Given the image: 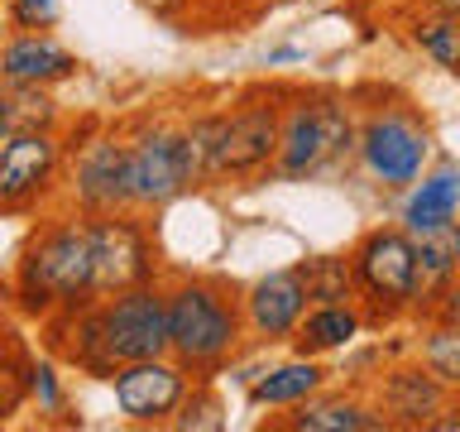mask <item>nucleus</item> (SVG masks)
Wrapping results in <instances>:
<instances>
[{"label": "nucleus", "mask_w": 460, "mask_h": 432, "mask_svg": "<svg viewBox=\"0 0 460 432\" xmlns=\"http://www.w3.org/2000/svg\"><path fill=\"white\" fill-rule=\"evenodd\" d=\"M331 380V370L322 365V356H293L283 365H269V370H254L244 380V399L254 409H269V413H288L297 403H307L312 394H322Z\"/></svg>", "instance_id": "nucleus-18"}, {"label": "nucleus", "mask_w": 460, "mask_h": 432, "mask_svg": "<svg viewBox=\"0 0 460 432\" xmlns=\"http://www.w3.org/2000/svg\"><path fill=\"white\" fill-rule=\"evenodd\" d=\"M297 269L307 279L312 302H359L350 255H312V259H297Z\"/></svg>", "instance_id": "nucleus-25"}, {"label": "nucleus", "mask_w": 460, "mask_h": 432, "mask_svg": "<svg viewBox=\"0 0 460 432\" xmlns=\"http://www.w3.org/2000/svg\"><path fill=\"white\" fill-rule=\"evenodd\" d=\"M350 269L369 327H394L417 308V240L408 226H369L350 245Z\"/></svg>", "instance_id": "nucleus-5"}, {"label": "nucleus", "mask_w": 460, "mask_h": 432, "mask_svg": "<svg viewBox=\"0 0 460 432\" xmlns=\"http://www.w3.org/2000/svg\"><path fill=\"white\" fill-rule=\"evenodd\" d=\"M408 39H412V49H422L437 68L460 77V14L427 0V5L408 10Z\"/></svg>", "instance_id": "nucleus-23"}, {"label": "nucleus", "mask_w": 460, "mask_h": 432, "mask_svg": "<svg viewBox=\"0 0 460 432\" xmlns=\"http://www.w3.org/2000/svg\"><path fill=\"white\" fill-rule=\"evenodd\" d=\"M67 178L63 130H24L0 140V212L39 216L49 212Z\"/></svg>", "instance_id": "nucleus-8"}, {"label": "nucleus", "mask_w": 460, "mask_h": 432, "mask_svg": "<svg viewBox=\"0 0 460 432\" xmlns=\"http://www.w3.org/2000/svg\"><path fill=\"white\" fill-rule=\"evenodd\" d=\"M427 432H460V389L451 394V403H446V409L437 413V423H431Z\"/></svg>", "instance_id": "nucleus-33"}, {"label": "nucleus", "mask_w": 460, "mask_h": 432, "mask_svg": "<svg viewBox=\"0 0 460 432\" xmlns=\"http://www.w3.org/2000/svg\"><path fill=\"white\" fill-rule=\"evenodd\" d=\"M111 399L115 413L135 428H172L192 374H187L172 356H149V360H125L111 370Z\"/></svg>", "instance_id": "nucleus-12"}, {"label": "nucleus", "mask_w": 460, "mask_h": 432, "mask_svg": "<svg viewBox=\"0 0 460 432\" xmlns=\"http://www.w3.org/2000/svg\"><path fill=\"white\" fill-rule=\"evenodd\" d=\"M67 140V207L82 216H106L129 207V168H125V130L106 121H82Z\"/></svg>", "instance_id": "nucleus-6"}, {"label": "nucleus", "mask_w": 460, "mask_h": 432, "mask_svg": "<svg viewBox=\"0 0 460 432\" xmlns=\"http://www.w3.org/2000/svg\"><path fill=\"white\" fill-rule=\"evenodd\" d=\"M293 58H302V53H297V49H273L269 63H293Z\"/></svg>", "instance_id": "nucleus-36"}, {"label": "nucleus", "mask_w": 460, "mask_h": 432, "mask_svg": "<svg viewBox=\"0 0 460 432\" xmlns=\"http://www.w3.org/2000/svg\"><path fill=\"white\" fill-rule=\"evenodd\" d=\"M172 428H182V432H221L226 428V403H221L211 380H192L178 418H172Z\"/></svg>", "instance_id": "nucleus-29"}, {"label": "nucleus", "mask_w": 460, "mask_h": 432, "mask_svg": "<svg viewBox=\"0 0 460 432\" xmlns=\"http://www.w3.org/2000/svg\"><path fill=\"white\" fill-rule=\"evenodd\" d=\"M446 403H451V389L422 360L388 365L384 380L374 384V409H379V418L388 428H431Z\"/></svg>", "instance_id": "nucleus-14"}, {"label": "nucleus", "mask_w": 460, "mask_h": 432, "mask_svg": "<svg viewBox=\"0 0 460 432\" xmlns=\"http://www.w3.org/2000/svg\"><path fill=\"white\" fill-rule=\"evenodd\" d=\"M412 240H417V308H412V317H422L441 298V288L460 274V221L417 230Z\"/></svg>", "instance_id": "nucleus-20"}, {"label": "nucleus", "mask_w": 460, "mask_h": 432, "mask_svg": "<svg viewBox=\"0 0 460 432\" xmlns=\"http://www.w3.org/2000/svg\"><path fill=\"white\" fill-rule=\"evenodd\" d=\"M24 130H63V106H58L53 86L14 82L0 72V140L24 135Z\"/></svg>", "instance_id": "nucleus-21"}, {"label": "nucleus", "mask_w": 460, "mask_h": 432, "mask_svg": "<svg viewBox=\"0 0 460 432\" xmlns=\"http://www.w3.org/2000/svg\"><path fill=\"white\" fill-rule=\"evenodd\" d=\"M43 341H49V351L72 365L77 374H92V380H111L115 360L106 351V337H101V312L96 302H82V308H67V312H53L43 317Z\"/></svg>", "instance_id": "nucleus-16"}, {"label": "nucleus", "mask_w": 460, "mask_h": 432, "mask_svg": "<svg viewBox=\"0 0 460 432\" xmlns=\"http://www.w3.org/2000/svg\"><path fill=\"white\" fill-rule=\"evenodd\" d=\"M164 288L168 356L192 380H216L244 346V288L226 274H178Z\"/></svg>", "instance_id": "nucleus-2"}, {"label": "nucleus", "mask_w": 460, "mask_h": 432, "mask_svg": "<svg viewBox=\"0 0 460 432\" xmlns=\"http://www.w3.org/2000/svg\"><path fill=\"white\" fill-rule=\"evenodd\" d=\"M29 346L10 331L5 351H0V428L14 423L29 409Z\"/></svg>", "instance_id": "nucleus-27"}, {"label": "nucleus", "mask_w": 460, "mask_h": 432, "mask_svg": "<svg viewBox=\"0 0 460 432\" xmlns=\"http://www.w3.org/2000/svg\"><path fill=\"white\" fill-rule=\"evenodd\" d=\"M456 221H460V216H456Z\"/></svg>", "instance_id": "nucleus-38"}, {"label": "nucleus", "mask_w": 460, "mask_h": 432, "mask_svg": "<svg viewBox=\"0 0 460 432\" xmlns=\"http://www.w3.org/2000/svg\"><path fill=\"white\" fill-rule=\"evenodd\" d=\"M0 72L14 82L63 86L82 72V58L72 53L53 29H14V34L0 39Z\"/></svg>", "instance_id": "nucleus-15"}, {"label": "nucleus", "mask_w": 460, "mask_h": 432, "mask_svg": "<svg viewBox=\"0 0 460 432\" xmlns=\"http://www.w3.org/2000/svg\"><path fill=\"white\" fill-rule=\"evenodd\" d=\"M230 0H192V20H221Z\"/></svg>", "instance_id": "nucleus-34"}, {"label": "nucleus", "mask_w": 460, "mask_h": 432, "mask_svg": "<svg viewBox=\"0 0 460 432\" xmlns=\"http://www.w3.org/2000/svg\"><path fill=\"white\" fill-rule=\"evenodd\" d=\"M144 10H154L164 24H192V0H139Z\"/></svg>", "instance_id": "nucleus-32"}, {"label": "nucleus", "mask_w": 460, "mask_h": 432, "mask_svg": "<svg viewBox=\"0 0 460 432\" xmlns=\"http://www.w3.org/2000/svg\"><path fill=\"white\" fill-rule=\"evenodd\" d=\"M14 312V274H0V322Z\"/></svg>", "instance_id": "nucleus-35"}, {"label": "nucleus", "mask_w": 460, "mask_h": 432, "mask_svg": "<svg viewBox=\"0 0 460 432\" xmlns=\"http://www.w3.org/2000/svg\"><path fill=\"white\" fill-rule=\"evenodd\" d=\"M125 168H129V207L144 216L168 212L172 202L197 193V164L187 149V130L172 115L144 111L125 121Z\"/></svg>", "instance_id": "nucleus-4"}, {"label": "nucleus", "mask_w": 460, "mask_h": 432, "mask_svg": "<svg viewBox=\"0 0 460 432\" xmlns=\"http://www.w3.org/2000/svg\"><path fill=\"white\" fill-rule=\"evenodd\" d=\"M417 360L437 374V380L451 389H460V327L437 322V317H422V341H417Z\"/></svg>", "instance_id": "nucleus-26"}, {"label": "nucleus", "mask_w": 460, "mask_h": 432, "mask_svg": "<svg viewBox=\"0 0 460 432\" xmlns=\"http://www.w3.org/2000/svg\"><path fill=\"white\" fill-rule=\"evenodd\" d=\"M307 308H312V298H307L302 269L297 265L273 269V274H264V279H254L244 288V337H254L259 346L293 341V331H297Z\"/></svg>", "instance_id": "nucleus-13"}, {"label": "nucleus", "mask_w": 460, "mask_h": 432, "mask_svg": "<svg viewBox=\"0 0 460 432\" xmlns=\"http://www.w3.org/2000/svg\"><path fill=\"white\" fill-rule=\"evenodd\" d=\"M269 428L283 432H388V423L374 409V399L355 394V389H322L307 403L288 409V418H273Z\"/></svg>", "instance_id": "nucleus-17"}, {"label": "nucleus", "mask_w": 460, "mask_h": 432, "mask_svg": "<svg viewBox=\"0 0 460 432\" xmlns=\"http://www.w3.org/2000/svg\"><path fill=\"white\" fill-rule=\"evenodd\" d=\"M5 14L14 29H53L63 5L58 0H5Z\"/></svg>", "instance_id": "nucleus-30"}, {"label": "nucleus", "mask_w": 460, "mask_h": 432, "mask_svg": "<svg viewBox=\"0 0 460 432\" xmlns=\"http://www.w3.org/2000/svg\"><path fill=\"white\" fill-rule=\"evenodd\" d=\"M92 226V265H96V298L125 293L135 284L164 279V259H158V240L149 216L125 207L106 216H86Z\"/></svg>", "instance_id": "nucleus-10"}, {"label": "nucleus", "mask_w": 460, "mask_h": 432, "mask_svg": "<svg viewBox=\"0 0 460 432\" xmlns=\"http://www.w3.org/2000/svg\"><path fill=\"white\" fill-rule=\"evenodd\" d=\"M29 409L43 423H58L67 413V389H63V370L53 356H29Z\"/></svg>", "instance_id": "nucleus-28"}, {"label": "nucleus", "mask_w": 460, "mask_h": 432, "mask_svg": "<svg viewBox=\"0 0 460 432\" xmlns=\"http://www.w3.org/2000/svg\"><path fill=\"white\" fill-rule=\"evenodd\" d=\"M460 216V173L456 168H437V173H422L412 187H408V202H402V226L412 230H431V226H446Z\"/></svg>", "instance_id": "nucleus-22"}, {"label": "nucleus", "mask_w": 460, "mask_h": 432, "mask_svg": "<svg viewBox=\"0 0 460 432\" xmlns=\"http://www.w3.org/2000/svg\"><path fill=\"white\" fill-rule=\"evenodd\" d=\"M422 317H437V322H451V327H460V274H456V279L441 288V298L431 302V308H427Z\"/></svg>", "instance_id": "nucleus-31"}, {"label": "nucleus", "mask_w": 460, "mask_h": 432, "mask_svg": "<svg viewBox=\"0 0 460 432\" xmlns=\"http://www.w3.org/2000/svg\"><path fill=\"white\" fill-rule=\"evenodd\" d=\"M5 341H10V327H5V331H0V351H5Z\"/></svg>", "instance_id": "nucleus-37"}, {"label": "nucleus", "mask_w": 460, "mask_h": 432, "mask_svg": "<svg viewBox=\"0 0 460 432\" xmlns=\"http://www.w3.org/2000/svg\"><path fill=\"white\" fill-rule=\"evenodd\" d=\"M365 308L359 302H312L302 312V322L293 331V351L297 356H331L355 346V337H365Z\"/></svg>", "instance_id": "nucleus-19"}, {"label": "nucleus", "mask_w": 460, "mask_h": 432, "mask_svg": "<svg viewBox=\"0 0 460 432\" xmlns=\"http://www.w3.org/2000/svg\"><path fill=\"white\" fill-rule=\"evenodd\" d=\"M355 135H359V121L341 92H331V86H288L273 178L312 183L322 173L341 168L355 154Z\"/></svg>", "instance_id": "nucleus-3"}, {"label": "nucleus", "mask_w": 460, "mask_h": 432, "mask_svg": "<svg viewBox=\"0 0 460 432\" xmlns=\"http://www.w3.org/2000/svg\"><path fill=\"white\" fill-rule=\"evenodd\" d=\"M182 130H187V149H192V164H197V183H201V187H216V183H221V130H226V106L187 115Z\"/></svg>", "instance_id": "nucleus-24"}, {"label": "nucleus", "mask_w": 460, "mask_h": 432, "mask_svg": "<svg viewBox=\"0 0 460 432\" xmlns=\"http://www.w3.org/2000/svg\"><path fill=\"white\" fill-rule=\"evenodd\" d=\"M96 312H101V337H106V351L115 365L168 356V288H164V279L96 298Z\"/></svg>", "instance_id": "nucleus-11"}, {"label": "nucleus", "mask_w": 460, "mask_h": 432, "mask_svg": "<svg viewBox=\"0 0 460 432\" xmlns=\"http://www.w3.org/2000/svg\"><path fill=\"white\" fill-rule=\"evenodd\" d=\"M355 154H359V164L369 168L374 183L402 193V187H412L422 178V168L431 158V130L408 101H388V106H374L365 121H359Z\"/></svg>", "instance_id": "nucleus-9"}, {"label": "nucleus", "mask_w": 460, "mask_h": 432, "mask_svg": "<svg viewBox=\"0 0 460 432\" xmlns=\"http://www.w3.org/2000/svg\"><path fill=\"white\" fill-rule=\"evenodd\" d=\"M283 82H254L226 106L221 130V183H250L259 173H273L283 135Z\"/></svg>", "instance_id": "nucleus-7"}, {"label": "nucleus", "mask_w": 460, "mask_h": 432, "mask_svg": "<svg viewBox=\"0 0 460 432\" xmlns=\"http://www.w3.org/2000/svg\"><path fill=\"white\" fill-rule=\"evenodd\" d=\"M14 312L24 322H43L53 312L96 302L92 226L82 212H39L34 230L14 255Z\"/></svg>", "instance_id": "nucleus-1"}]
</instances>
